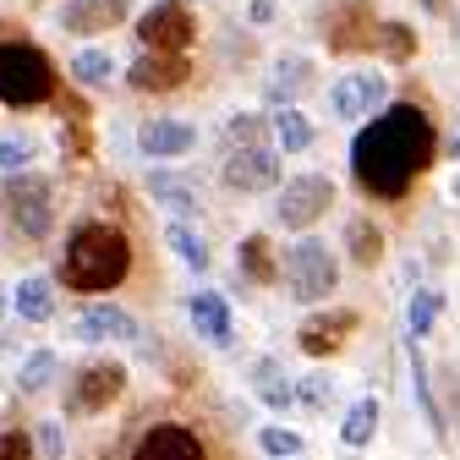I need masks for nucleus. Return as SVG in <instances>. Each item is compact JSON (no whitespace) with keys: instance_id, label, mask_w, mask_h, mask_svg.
<instances>
[{"instance_id":"nucleus-39","label":"nucleus","mask_w":460,"mask_h":460,"mask_svg":"<svg viewBox=\"0 0 460 460\" xmlns=\"http://www.w3.org/2000/svg\"><path fill=\"white\" fill-rule=\"evenodd\" d=\"M291 460H296V455H291Z\"/></svg>"},{"instance_id":"nucleus-21","label":"nucleus","mask_w":460,"mask_h":460,"mask_svg":"<svg viewBox=\"0 0 460 460\" xmlns=\"http://www.w3.org/2000/svg\"><path fill=\"white\" fill-rule=\"evenodd\" d=\"M164 242H170V252H176V258H181L192 274H203V269L214 263V258H208V242L198 236V230H192L187 219H176V225H170V230H164Z\"/></svg>"},{"instance_id":"nucleus-23","label":"nucleus","mask_w":460,"mask_h":460,"mask_svg":"<svg viewBox=\"0 0 460 460\" xmlns=\"http://www.w3.org/2000/svg\"><path fill=\"white\" fill-rule=\"evenodd\" d=\"M345 247H351V258H357L362 269H373V263L384 258V230L367 225V219H351V225H345Z\"/></svg>"},{"instance_id":"nucleus-31","label":"nucleus","mask_w":460,"mask_h":460,"mask_svg":"<svg viewBox=\"0 0 460 460\" xmlns=\"http://www.w3.org/2000/svg\"><path fill=\"white\" fill-rule=\"evenodd\" d=\"M258 444H263L274 460H291V455H302V433H291V428H263V433H258Z\"/></svg>"},{"instance_id":"nucleus-4","label":"nucleus","mask_w":460,"mask_h":460,"mask_svg":"<svg viewBox=\"0 0 460 460\" xmlns=\"http://www.w3.org/2000/svg\"><path fill=\"white\" fill-rule=\"evenodd\" d=\"M285 285H291V296L296 302H329L334 296V285H340V263L323 242H296V247H285V263H279Z\"/></svg>"},{"instance_id":"nucleus-2","label":"nucleus","mask_w":460,"mask_h":460,"mask_svg":"<svg viewBox=\"0 0 460 460\" xmlns=\"http://www.w3.org/2000/svg\"><path fill=\"white\" fill-rule=\"evenodd\" d=\"M132 269V242L121 236L115 225H77L72 242H66V258H61V274L72 291H115Z\"/></svg>"},{"instance_id":"nucleus-35","label":"nucleus","mask_w":460,"mask_h":460,"mask_svg":"<svg viewBox=\"0 0 460 460\" xmlns=\"http://www.w3.org/2000/svg\"><path fill=\"white\" fill-rule=\"evenodd\" d=\"M39 449H44L49 460H61V455H66V433H61V422H44V433H39Z\"/></svg>"},{"instance_id":"nucleus-8","label":"nucleus","mask_w":460,"mask_h":460,"mask_svg":"<svg viewBox=\"0 0 460 460\" xmlns=\"http://www.w3.org/2000/svg\"><path fill=\"white\" fill-rule=\"evenodd\" d=\"M121 389H127V367H121V362H88V367H77V384H72V394H66V406H72L77 417H88V411L110 406Z\"/></svg>"},{"instance_id":"nucleus-7","label":"nucleus","mask_w":460,"mask_h":460,"mask_svg":"<svg viewBox=\"0 0 460 460\" xmlns=\"http://www.w3.org/2000/svg\"><path fill=\"white\" fill-rule=\"evenodd\" d=\"M329 203H334V181L329 176H296V181H285V192L274 203V219L285 230H307Z\"/></svg>"},{"instance_id":"nucleus-37","label":"nucleus","mask_w":460,"mask_h":460,"mask_svg":"<svg viewBox=\"0 0 460 460\" xmlns=\"http://www.w3.org/2000/svg\"><path fill=\"white\" fill-rule=\"evenodd\" d=\"M449 198H455V203H460V176H455V181H449Z\"/></svg>"},{"instance_id":"nucleus-36","label":"nucleus","mask_w":460,"mask_h":460,"mask_svg":"<svg viewBox=\"0 0 460 460\" xmlns=\"http://www.w3.org/2000/svg\"><path fill=\"white\" fill-rule=\"evenodd\" d=\"M384 33H389V39H384V49H389V55H406V49H411L406 28H384Z\"/></svg>"},{"instance_id":"nucleus-28","label":"nucleus","mask_w":460,"mask_h":460,"mask_svg":"<svg viewBox=\"0 0 460 460\" xmlns=\"http://www.w3.org/2000/svg\"><path fill=\"white\" fill-rule=\"evenodd\" d=\"M55 373H61V362H55V351H33V357L22 362L17 384H22V394H39V389H49V384H55Z\"/></svg>"},{"instance_id":"nucleus-14","label":"nucleus","mask_w":460,"mask_h":460,"mask_svg":"<svg viewBox=\"0 0 460 460\" xmlns=\"http://www.w3.org/2000/svg\"><path fill=\"white\" fill-rule=\"evenodd\" d=\"M137 148H143L148 159H181V154L198 148V132H192L187 121H143Z\"/></svg>"},{"instance_id":"nucleus-1","label":"nucleus","mask_w":460,"mask_h":460,"mask_svg":"<svg viewBox=\"0 0 460 460\" xmlns=\"http://www.w3.org/2000/svg\"><path fill=\"white\" fill-rule=\"evenodd\" d=\"M433 148H438V137H433V121H428V115H422L417 104H394V110L373 115V121L357 132V143H351V170H357L362 192L394 203V198H406L411 181L433 164Z\"/></svg>"},{"instance_id":"nucleus-34","label":"nucleus","mask_w":460,"mask_h":460,"mask_svg":"<svg viewBox=\"0 0 460 460\" xmlns=\"http://www.w3.org/2000/svg\"><path fill=\"white\" fill-rule=\"evenodd\" d=\"M0 460H33L28 433H0Z\"/></svg>"},{"instance_id":"nucleus-11","label":"nucleus","mask_w":460,"mask_h":460,"mask_svg":"<svg viewBox=\"0 0 460 460\" xmlns=\"http://www.w3.org/2000/svg\"><path fill=\"white\" fill-rule=\"evenodd\" d=\"M72 340L83 345H104V340H137V318L127 307H110V302H93L72 318Z\"/></svg>"},{"instance_id":"nucleus-5","label":"nucleus","mask_w":460,"mask_h":460,"mask_svg":"<svg viewBox=\"0 0 460 460\" xmlns=\"http://www.w3.org/2000/svg\"><path fill=\"white\" fill-rule=\"evenodd\" d=\"M225 187H236V192L279 187V148H269L263 137H236L225 154Z\"/></svg>"},{"instance_id":"nucleus-17","label":"nucleus","mask_w":460,"mask_h":460,"mask_svg":"<svg viewBox=\"0 0 460 460\" xmlns=\"http://www.w3.org/2000/svg\"><path fill=\"white\" fill-rule=\"evenodd\" d=\"M187 313H192V329H198L203 340L230 345V307H225V296H219V291H198V296L187 302Z\"/></svg>"},{"instance_id":"nucleus-29","label":"nucleus","mask_w":460,"mask_h":460,"mask_svg":"<svg viewBox=\"0 0 460 460\" xmlns=\"http://www.w3.org/2000/svg\"><path fill=\"white\" fill-rule=\"evenodd\" d=\"M433 318H438V291H417L411 307H406V329H411V340H422V334L433 329Z\"/></svg>"},{"instance_id":"nucleus-3","label":"nucleus","mask_w":460,"mask_h":460,"mask_svg":"<svg viewBox=\"0 0 460 460\" xmlns=\"http://www.w3.org/2000/svg\"><path fill=\"white\" fill-rule=\"evenodd\" d=\"M55 93V66L33 44H0V99L6 104H44Z\"/></svg>"},{"instance_id":"nucleus-22","label":"nucleus","mask_w":460,"mask_h":460,"mask_svg":"<svg viewBox=\"0 0 460 460\" xmlns=\"http://www.w3.org/2000/svg\"><path fill=\"white\" fill-rule=\"evenodd\" d=\"M373 433H378V400L373 394H362L351 411H345V422H340V438L351 444V449H367L373 444Z\"/></svg>"},{"instance_id":"nucleus-30","label":"nucleus","mask_w":460,"mask_h":460,"mask_svg":"<svg viewBox=\"0 0 460 460\" xmlns=\"http://www.w3.org/2000/svg\"><path fill=\"white\" fill-rule=\"evenodd\" d=\"M242 269H247L258 285L274 279V263H269V242H263V236H247V242H242Z\"/></svg>"},{"instance_id":"nucleus-12","label":"nucleus","mask_w":460,"mask_h":460,"mask_svg":"<svg viewBox=\"0 0 460 460\" xmlns=\"http://www.w3.org/2000/svg\"><path fill=\"white\" fill-rule=\"evenodd\" d=\"M132 460H203V444L192 428H176V422H159L137 438Z\"/></svg>"},{"instance_id":"nucleus-26","label":"nucleus","mask_w":460,"mask_h":460,"mask_svg":"<svg viewBox=\"0 0 460 460\" xmlns=\"http://www.w3.org/2000/svg\"><path fill=\"white\" fill-rule=\"evenodd\" d=\"M411 389H417V400H422V417H428L433 438H444V411H438V400H433V389H428V362H422V351H417V340H411Z\"/></svg>"},{"instance_id":"nucleus-6","label":"nucleus","mask_w":460,"mask_h":460,"mask_svg":"<svg viewBox=\"0 0 460 460\" xmlns=\"http://www.w3.org/2000/svg\"><path fill=\"white\" fill-rule=\"evenodd\" d=\"M0 203H6L12 225H22V236H49V187L39 176H28V170H12L6 192H0Z\"/></svg>"},{"instance_id":"nucleus-9","label":"nucleus","mask_w":460,"mask_h":460,"mask_svg":"<svg viewBox=\"0 0 460 460\" xmlns=\"http://www.w3.org/2000/svg\"><path fill=\"white\" fill-rule=\"evenodd\" d=\"M137 39L148 44V49H164V55H181L187 44H192V22H187V12L176 6V0H159V6L137 22Z\"/></svg>"},{"instance_id":"nucleus-38","label":"nucleus","mask_w":460,"mask_h":460,"mask_svg":"<svg viewBox=\"0 0 460 460\" xmlns=\"http://www.w3.org/2000/svg\"><path fill=\"white\" fill-rule=\"evenodd\" d=\"M0 313H6V296H0Z\"/></svg>"},{"instance_id":"nucleus-19","label":"nucleus","mask_w":460,"mask_h":460,"mask_svg":"<svg viewBox=\"0 0 460 460\" xmlns=\"http://www.w3.org/2000/svg\"><path fill=\"white\" fill-rule=\"evenodd\" d=\"M148 192L176 214V219H187V214H198V187L192 181H181V176H170V170H154L148 176Z\"/></svg>"},{"instance_id":"nucleus-33","label":"nucleus","mask_w":460,"mask_h":460,"mask_svg":"<svg viewBox=\"0 0 460 460\" xmlns=\"http://www.w3.org/2000/svg\"><path fill=\"white\" fill-rule=\"evenodd\" d=\"M33 164V137H6V143H0V170H6V176H12V170H28Z\"/></svg>"},{"instance_id":"nucleus-27","label":"nucleus","mask_w":460,"mask_h":460,"mask_svg":"<svg viewBox=\"0 0 460 460\" xmlns=\"http://www.w3.org/2000/svg\"><path fill=\"white\" fill-rule=\"evenodd\" d=\"M72 77L88 83V88H104V83L115 77V55H110V49H83V55H72Z\"/></svg>"},{"instance_id":"nucleus-13","label":"nucleus","mask_w":460,"mask_h":460,"mask_svg":"<svg viewBox=\"0 0 460 460\" xmlns=\"http://www.w3.org/2000/svg\"><path fill=\"white\" fill-rule=\"evenodd\" d=\"M127 12H132V0H66L61 28L66 33H110Z\"/></svg>"},{"instance_id":"nucleus-18","label":"nucleus","mask_w":460,"mask_h":460,"mask_svg":"<svg viewBox=\"0 0 460 460\" xmlns=\"http://www.w3.org/2000/svg\"><path fill=\"white\" fill-rule=\"evenodd\" d=\"M269 132H274V148H279V154H302V148H313V121H307L296 104H279L274 121H269Z\"/></svg>"},{"instance_id":"nucleus-32","label":"nucleus","mask_w":460,"mask_h":460,"mask_svg":"<svg viewBox=\"0 0 460 460\" xmlns=\"http://www.w3.org/2000/svg\"><path fill=\"white\" fill-rule=\"evenodd\" d=\"M296 400H307L313 411H323L329 400H334V378H329V373H307V378H302V389H296Z\"/></svg>"},{"instance_id":"nucleus-20","label":"nucleus","mask_w":460,"mask_h":460,"mask_svg":"<svg viewBox=\"0 0 460 460\" xmlns=\"http://www.w3.org/2000/svg\"><path fill=\"white\" fill-rule=\"evenodd\" d=\"M12 307H17V318H28V323H44V318L55 313V285H49L44 274L22 279V285H17V296H12Z\"/></svg>"},{"instance_id":"nucleus-15","label":"nucleus","mask_w":460,"mask_h":460,"mask_svg":"<svg viewBox=\"0 0 460 460\" xmlns=\"http://www.w3.org/2000/svg\"><path fill=\"white\" fill-rule=\"evenodd\" d=\"M357 329V313H329V318H307L302 323V351L307 357H329V351H340V345H345V334H351Z\"/></svg>"},{"instance_id":"nucleus-10","label":"nucleus","mask_w":460,"mask_h":460,"mask_svg":"<svg viewBox=\"0 0 460 460\" xmlns=\"http://www.w3.org/2000/svg\"><path fill=\"white\" fill-rule=\"evenodd\" d=\"M378 104H384V77L378 72H351V77H340L334 93H329L334 121H362V115H373Z\"/></svg>"},{"instance_id":"nucleus-24","label":"nucleus","mask_w":460,"mask_h":460,"mask_svg":"<svg viewBox=\"0 0 460 460\" xmlns=\"http://www.w3.org/2000/svg\"><path fill=\"white\" fill-rule=\"evenodd\" d=\"M252 384H258V400H263V406H274V411H285V406L296 400L291 378H285L274 362H258V367H252Z\"/></svg>"},{"instance_id":"nucleus-25","label":"nucleus","mask_w":460,"mask_h":460,"mask_svg":"<svg viewBox=\"0 0 460 460\" xmlns=\"http://www.w3.org/2000/svg\"><path fill=\"white\" fill-rule=\"evenodd\" d=\"M302 88H307V61H302V55H291V61L274 66V77H269V99L274 104H291Z\"/></svg>"},{"instance_id":"nucleus-16","label":"nucleus","mask_w":460,"mask_h":460,"mask_svg":"<svg viewBox=\"0 0 460 460\" xmlns=\"http://www.w3.org/2000/svg\"><path fill=\"white\" fill-rule=\"evenodd\" d=\"M181 77H187V61H181V55H164V49L143 55V61L132 66V88H143V93H164V88H181Z\"/></svg>"}]
</instances>
